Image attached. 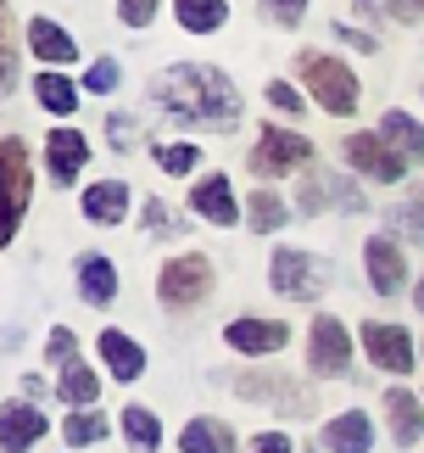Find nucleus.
Masks as SVG:
<instances>
[{"label": "nucleus", "mask_w": 424, "mask_h": 453, "mask_svg": "<svg viewBox=\"0 0 424 453\" xmlns=\"http://www.w3.org/2000/svg\"><path fill=\"white\" fill-rule=\"evenodd\" d=\"M151 96H156V107L168 118H179V124H196V129H235L240 124V96L218 67L179 62L151 84Z\"/></svg>", "instance_id": "obj_1"}, {"label": "nucleus", "mask_w": 424, "mask_h": 453, "mask_svg": "<svg viewBox=\"0 0 424 453\" xmlns=\"http://www.w3.org/2000/svg\"><path fill=\"white\" fill-rule=\"evenodd\" d=\"M302 79H307V90L318 96V107L324 112H335V118H346L352 107H358V79L346 73L335 57H302Z\"/></svg>", "instance_id": "obj_2"}, {"label": "nucleus", "mask_w": 424, "mask_h": 453, "mask_svg": "<svg viewBox=\"0 0 424 453\" xmlns=\"http://www.w3.org/2000/svg\"><path fill=\"white\" fill-rule=\"evenodd\" d=\"M324 286H329V264H324V257H307V252H274V291L313 303Z\"/></svg>", "instance_id": "obj_3"}, {"label": "nucleus", "mask_w": 424, "mask_h": 453, "mask_svg": "<svg viewBox=\"0 0 424 453\" xmlns=\"http://www.w3.org/2000/svg\"><path fill=\"white\" fill-rule=\"evenodd\" d=\"M156 291H163L168 308H196L207 291H212V269L207 257H173V264L156 274Z\"/></svg>", "instance_id": "obj_4"}, {"label": "nucleus", "mask_w": 424, "mask_h": 453, "mask_svg": "<svg viewBox=\"0 0 424 453\" xmlns=\"http://www.w3.org/2000/svg\"><path fill=\"white\" fill-rule=\"evenodd\" d=\"M346 157H352L358 173H375V180H402V168H408V157L385 141V134H352Z\"/></svg>", "instance_id": "obj_5"}, {"label": "nucleus", "mask_w": 424, "mask_h": 453, "mask_svg": "<svg viewBox=\"0 0 424 453\" xmlns=\"http://www.w3.org/2000/svg\"><path fill=\"white\" fill-rule=\"evenodd\" d=\"M363 347H368V358H375L380 370H391V375L413 370V342H408L402 325H375V319H368L363 325Z\"/></svg>", "instance_id": "obj_6"}, {"label": "nucleus", "mask_w": 424, "mask_h": 453, "mask_svg": "<svg viewBox=\"0 0 424 453\" xmlns=\"http://www.w3.org/2000/svg\"><path fill=\"white\" fill-rule=\"evenodd\" d=\"M0 163H6V235H17V219H23V207H28V151L17 134H6L0 141Z\"/></svg>", "instance_id": "obj_7"}, {"label": "nucleus", "mask_w": 424, "mask_h": 453, "mask_svg": "<svg viewBox=\"0 0 424 453\" xmlns=\"http://www.w3.org/2000/svg\"><path fill=\"white\" fill-rule=\"evenodd\" d=\"M307 134H285V129H262V141L252 151V168L257 173H285L296 163H307Z\"/></svg>", "instance_id": "obj_8"}, {"label": "nucleus", "mask_w": 424, "mask_h": 453, "mask_svg": "<svg viewBox=\"0 0 424 453\" xmlns=\"http://www.w3.org/2000/svg\"><path fill=\"white\" fill-rule=\"evenodd\" d=\"M229 347H240V353H274V347H285V325L279 319H235L223 330Z\"/></svg>", "instance_id": "obj_9"}, {"label": "nucleus", "mask_w": 424, "mask_h": 453, "mask_svg": "<svg viewBox=\"0 0 424 453\" xmlns=\"http://www.w3.org/2000/svg\"><path fill=\"white\" fill-rule=\"evenodd\" d=\"M190 207H196L201 219H212V224H235L240 219V207H235V196H229V180H223V173H207V180L190 190Z\"/></svg>", "instance_id": "obj_10"}, {"label": "nucleus", "mask_w": 424, "mask_h": 453, "mask_svg": "<svg viewBox=\"0 0 424 453\" xmlns=\"http://www.w3.org/2000/svg\"><path fill=\"white\" fill-rule=\"evenodd\" d=\"M313 370L318 375H341L346 370V330H341V319H318L313 325Z\"/></svg>", "instance_id": "obj_11"}, {"label": "nucleus", "mask_w": 424, "mask_h": 453, "mask_svg": "<svg viewBox=\"0 0 424 453\" xmlns=\"http://www.w3.org/2000/svg\"><path fill=\"white\" fill-rule=\"evenodd\" d=\"M363 264H368V280H375L380 297H391V291H402V252L391 247V241H368L363 247Z\"/></svg>", "instance_id": "obj_12"}, {"label": "nucleus", "mask_w": 424, "mask_h": 453, "mask_svg": "<svg viewBox=\"0 0 424 453\" xmlns=\"http://www.w3.org/2000/svg\"><path fill=\"white\" fill-rule=\"evenodd\" d=\"M84 157H90V151H84V134L79 129H57V134H50V146H45V163H50V173H57L62 185L79 180Z\"/></svg>", "instance_id": "obj_13"}, {"label": "nucleus", "mask_w": 424, "mask_h": 453, "mask_svg": "<svg viewBox=\"0 0 424 453\" xmlns=\"http://www.w3.org/2000/svg\"><path fill=\"white\" fill-rule=\"evenodd\" d=\"M40 431H45L40 409H28V403H6V420H0V448H6V453H23L28 442H40Z\"/></svg>", "instance_id": "obj_14"}, {"label": "nucleus", "mask_w": 424, "mask_h": 453, "mask_svg": "<svg viewBox=\"0 0 424 453\" xmlns=\"http://www.w3.org/2000/svg\"><path fill=\"white\" fill-rule=\"evenodd\" d=\"M368 437H375V426H368V414H341V420H329L324 431V448L329 453H368Z\"/></svg>", "instance_id": "obj_15"}, {"label": "nucleus", "mask_w": 424, "mask_h": 453, "mask_svg": "<svg viewBox=\"0 0 424 453\" xmlns=\"http://www.w3.org/2000/svg\"><path fill=\"white\" fill-rule=\"evenodd\" d=\"M101 358L112 364L117 380H134L140 370H146V353H140V347L123 336V330H101Z\"/></svg>", "instance_id": "obj_16"}, {"label": "nucleus", "mask_w": 424, "mask_h": 453, "mask_svg": "<svg viewBox=\"0 0 424 453\" xmlns=\"http://www.w3.org/2000/svg\"><path fill=\"white\" fill-rule=\"evenodd\" d=\"M79 291H84L95 308H106V303L117 297V269L106 264V257H84V264H79Z\"/></svg>", "instance_id": "obj_17"}, {"label": "nucleus", "mask_w": 424, "mask_h": 453, "mask_svg": "<svg viewBox=\"0 0 424 453\" xmlns=\"http://www.w3.org/2000/svg\"><path fill=\"white\" fill-rule=\"evenodd\" d=\"M123 207H129V190H123L117 180H101V185L84 190V213H90L95 224H117Z\"/></svg>", "instance_id": "obj_18"}, {"label": "nucleus", "mask_w": 424, "mask_h": 453, "mask_svg": "<svg viewBox=\"0 0 424 453\" xmlns=\"http://www.w3.org/2000/svg\"><path fill=\"white\" fill-rule=\"evenodd\" d=\"M28 45H34V57H45V62H73L79 50H73V34L57 28V23H28Z\"/></svg>", "instance_id": "obj_19"}, {"label": "nucleus", "mask_w": 424, "mask_h": 453, "mask_svg": "<svg viewBox=\"0 0 424 453\" xmlns=\"http://www.w3.org/2000/svg\"><path fill=\"white\" fill-rule=\"evenodd\" d=\"M185 453H235V437L218 420H190L185 426Z\"/></svg>", "instance_id": "obj_20"}, {"label": "nucleus", "mask_w": 424, "mask_h": 453, "mask_svg": "<svg viewBox=\"0 0 424 453\" xmlns=\"http://www.w3.org/2000/svg\"><path fill=\"white\" fill-rule=\"evenodd\" d=\"M380 134L391 141L402 157H424V129L413 124L408 112H385V124H380Z\"/></svg>", "instance_id": "obj_21"}, {"label": "nucleus", "mask_w": 424, "mask_h": 453, "mask_svg": "<svg viewBox=\"0 0 424 453\" xmlns=\"http://www.w3.org/2000/svg\"><path fill=\"white\" fill-rule=\"evenodd\" d=\"M385 409H391V431H397V442H402V448L419 442V397H413V392H391V397H385Z\"/></svg>", "instance_id": "obj_22"}, {"label": "nucleus", "mask_w": 424, "mask_h": 453, "mask_svg": "<svg viewBox=\"0 0 424 453\" xmlns=\"http://www.w3.org/2000/svg\"><path fill=\"white\" fill-rule=\"evenodd\" d=\"M123 431H129V442L140 448V453H151L156 442H163V426H156V414L151 409H123Z\"/></svg>", "instance_id": "obj_23"}, {"label": "nucleus", "mask_w": 424, "mask_h": 453, "mask_svg": "<svg viewBox=\"0 0 424 453\" xmlns=\"http://www.w3.org/2000/svg\"><path fill=\"white\" fill-rule=\"evenodd\" d=\"M179 23H185L190 34L223 28V0H179Z\"/></svg>", "instance_id": "obj_24"}, {"label": "nucleus", "mask_w": 424, "mask_h": 453, "mask_svg": "<svg viewBox=\"0 0 424 453\" xmlns=\"http://www.w3.org/2000/svg\"><path fill=\"white\" fill-rule=\"evenodd\" d=\"M95 392H101V380L84 364H62V403H90Z\"/></svg>", "instance_id": "obj_25"}, {"label": "nucleus", "mask_w": 424, "mask_h": 453, "mask_svg": "<svg viewBox=\"0 0 424 453\" xmlns=\"http://www.w3.org/2000/svg\"><path fill=\"white\" fill-rule=\"evenodd\" d=\"M34 96H40L50 112H73V107H79V90H73L67 79H57V73H45L40 84H34Z\"/></svg>", "instance_id": "obj_26"}, {"label": "nucleus", "mask_w": 424, "mask_h": 453, "mask_svg": "<svg viewBox=\"0 0 424 453\" xmlns=\"http://www.w3.org/2000/svg\"><path fill=\"white\" fill-rule=\"evenodd\" d=\"M62 437L73 442V448H84V442H95V437H106V414H73V420L62 426Z\"/></svg>", "instance_id": "obj_27"}, {"label": "nucleus", "mask_w": 424, "mask_h": 453, "mask_svg": "<svg viewBox=\"0 0 424 453\" xmlns=\"http://www.w3.org/2000/svg\"><path fill=\"white\" fill-rule=\"evenodd\" d=\"M252 224L257 230H279V224H285V207H279L274 190H257L252 196Z\"/></svg>", "instance_id": "obj_28"}, {"label": "nucleus", "mask_w": 424, "mask_h": 453, "mask_svg": "<svg viewBox=\"0 0 424 453\" xmlns=\"http://www.w3.org/2000/svg\"><path fill=\"white\" fill-rule=\"evenodd\" d=\"M117 79H123L117 62H95L90 73H84V84H90V90H117Z\"/></svg>", "instance_id": "obj_29"}, {"label": "nucleus", "mask_w": 424, "mask_h": 453, "mask_svg": "<svg viewBox=\"0 0 424 453\" xmlns=\"http://www.w3.org/2000/svg\"><path fill=\"white\" fill-rule=\"evenodd\" d=\"M151 17H156V0H123V23L129 28H146Z\"/></svg>", "instance_id": "obj_30"}, {"label": "nucleus", "mask_w": 424, "mask_h": 453, "mask_svg": "<svg viewBox=\"0 0 424 453\" xmlns=\"http://www.w3.org/2000/svg\"><path fill=\"white\" fill-rule=\"evenodd\" d=\"M163 168H168V173L196 168V146H168V151H163Z\"/></svg>", "instance_id": "obj_31"}, {"label": "nucleus", "mask_w": 424, "mask_h": 453, "mask_svg": "<svg viewBox=\"0 0 424 453\" xmlns=\"http://www.w3.org/2000/svg\"><path fill=\"white\" fill-rule=\"evenodd\" d=\"M73 353H79L73 330H50V358H57V364H73Z\"/></svg>", "instance_id": "obj_32"}, {"label": "nucleus", "mask_w": 424, "mask_h": 453, "mask_svg": "<svg viewBox=\"0 0 424 453\" xmlns=\"http://www.w3.org/2000/svg\"><path fill=\"white\" fill-rule=\"evenodd\" d=\"M269 101H274L279 112H296V107H302V96H296L285 79H274V84H269Z\"/></svg>", "instance_id": "obj_33"}, {"label": "nucleus", "mask_w": 424, "mask_h": 453, "mask_svg": "<svg viewBox=\"0 0 424 453\" xmlns=\"http://www.w3.org/2000/svg\"><path fill=\"white\" fill-rule=\"evenodd\" d=\"M146 230H151V235H173V219H168L163 202H146Z\"/></svg>", "instance_id": "obj_34"}, {"label": "nucleus", "mask_w": 424, "mask_h": 453, "mask_svg": "<svg viewBox=\"0 0 424 453\" xmlns=\"http://www.w3.org/2000/svg\"><path fill=\"white\" fill-rule=\"evenodd\" d=\"M269 17L274 23H296V17H302V0H269Z\"/></svg>", "instance_id": "obj_35"}, {"label": "nucleus", "mask_w": 424, "mask_h": 453, "mask_svg": "<svg viewBox=\"0 0 424 453\" xmlns=\"http://www.w3.org/2000/svg\"><path fill=\"white\" fill-rule=\"evenodd\" d=\"M252 453H291V442L279 431H262V437H252Z\"/></svg>", "instance_id": "obj_36"}, {"label": "nucleus", "mask_w": 424, "mask_h": 453, "mask_svg": "<svg viewBox=\"0 0 424 453\" xmlns=\"http://www.w3.org/2000/svg\"><path fill=\"white\" fill-rule=\"evenodd\" d=\"M402 224H408V235L424 247V207H402Z\"/></svg>", "instance_id": "obj_37"}, {"label": "nucleus", "mask_w": 424, "mask_h": 453, "mask_svg": "<svg viewBox=\"0 0 424 453\" xmlns=\"http://www.w3.org/2000/svg\"><path fill=\"white\" fill-rule=\"evenodd\" d=\"M106 129H112V146H134V141H129V134H134L129 118H106Z\"/></svg>", "instance_id": "obj_38"}, {"label": "nucleus", "mask_w": 424, "mask_h": 453, "mask_svg": "<svg viewBox=\"0 0 424 453\" xmlns=\"http://www.w3.org/2000/svg\"><path fill=\"white\" fill-rule=\"evenodd\" d=\"M397 17H424V0H397Z\"/></svg>", "instance_id": "obj_39"}, {"label": "nucleus", "mask_w": 424, "mask_h": 453, "mask_svg": "<svg viewBox=\"0 0 424 453\" xmlns=\"http://www.w3.org/2000/svg\"><path fill=\"white\" fill-rule=\"evenodd\" d=\"M419 308H424V280H419Z\"/></svg>", "instance_id": "obj_40"}]
</instances>
